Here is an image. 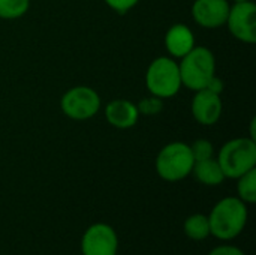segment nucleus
Segmentation results:
<instances>
[{
  "label": "nucleus",
  "mask_w": 256,
  "mask_h": 255,
  "mask_svg": "<svg viewBox=\"0 0 256 255\" xmlns=\"http://www.w3.org/2000/svg\"><path fill=\"white\" fill-rule=\"evenodd\" d=\"M182 84L194 92L206 89L216 75V57L213 51L202 45H195L178 62Z\"/></svg>",
  "instance_id": "nucleus-2"
},
{
  "label": "nucleus",
  "mask_w": 256,
  "mask_h": 255,
  "mask_svg": "<svg viewBox=\"0 0 256 255\" xmlns=\"http://www.w3.org/2000/svg\"><path fill=\"white\" fill-rule=\"evenodd\" d=\"M118 237L116 230L105 224H92L81 237V254L82 255H117Z\"/></svg>",
  "instance_id": "nucleus-8"
},
{
  "label": "nucleus",
  "mask_w": 256,
  "mask_h": 255,
  "mask_svg": "<svg viewBox=\"0 0 256 255\" xmlns=\"http://www.w3.org/2000/svg\"><path fill=\"white\" fill-rule=\"evenodd\" d=\"M194 164L189 144L172 141L160 149L154 161V168L158 176L165 182H180L192 173Z\"/></svg>",
  "instance_id": "nucleus-5"
},
{
  "label": "nucleus",
  "mask_w": 256,
  "mask_h": 255,
  "mask_svg": "<svg viewBox=\"0 0 256 255\" xmlns=\"http://www.w3.org/2000/svg\"><path fill=\"white\" fill-rule=\"evenodd\" d=\"M146 87L150 95L160 99L174 98L183 87L178 62L170 56L156 57L147 68Z\"/></svg>",
  "instance_id": "nucleus-4"
},
{
  "label": "nucleus",
  "mask_w": 256,
  "mask_h": 255,
  "mask_svg": "<svg viewBox=\"0 0 256 255\" xmlns=\"http://www.w3.org/2000/svg\"><path fill=\"white\" fill-rule=\"evenodd\" d=\"M248 204L238 197H225L214 204L208 215L210 233L219 240H232L248 224Z\"/></svg>",
  "instance_id": "nucleus-1"
},
{
  "label": "nucleus",
  "mask_w": 256,
  "mask_h": 255,
  "mask_svg": "<svg viewBox=\"0 0 256 255\" xmlns=\"http://www.w3.org/2000/svg\"><path fill=\"white\" fill-rule=\"evenodd\" d=\"M189 147H190V152H192V156H194L195 162L210 159V158L214 156V146L208 140H204V138L195 140L192 144H189Z\"/></svg>",
  "instance_id": "nucleus-17"
},
{
  "label": "nucleus",
  "mask_w": 256,
  "mask_h": 255,
  "mask_svg": "<svg viewBox=\"0 0 256 255\" xmlns=\"http://www.w3.org/2000/svg\"><path fill=\"white\" fill-rule=\"evenodd\" d=\"M140 111L136 104L129 99H114L105 107L106 122L117 129H130L138 123Z\"/></svg>",
  "instance_id": "nucleus-11"
},
{
  "label": "nucleus",
  "mask_w": 256,
  "mask_h": 255,
  "mask_svg": "<svg viewBox=\"0 0 256 255\" xmlns=\"http://www.w3.org/2000/svg\"><path fill=\"white\" fill-rule=\"evenodd\" d=\"M164 42L170 57L182 59L195 47V36L186 24L177 23L166 30Z\"/></svg>",
  "instance_id": "nucleus-12"
},
{
  "label": "nucleus",
  "mask_w": 256,
  "mask_h": 255,
  "mask_svg": "<svg viewBox=\"0 0 256 255\" xmlns=\"http://www.w3.org/2000/svg\"><path fill=\"white\" fill-rule=\"evenodd\" d=\"M225 26L230 33L243 44L256 42V5L250 2L232 3Z\"/></svg>",
  "instance_id": "nucleus-7"
},
{
  "label": "nucleus",
  "mask_w": 256,
  "mask_h": 255,
  "mask_svg": "<svg viewBox=\"0 0 256 255\" xmlns=\"http://www.w3.org/2000/svg\"><path fill=\"white\" fill-rule=\"evenodd\" d=\"M208 255H246L238 246H234V245H220V246H216L213 248Z\"/></svg>",
  "instance_id": "nucleus-20"
},
{
  "label": "nucleus",
  "mask_w": 256,
  "mask_h": 255,
  "mask_svg": "<svg viewBox=\"0 0 256 255\" xmlns=\"http://www.w3.org/2000/svg\"><path fill=\"white\" fill-rule=\"evenodd\" d=\"M234 3H238V2H250V0H232Z\"/></svg>",
  "instance_id": "nucleus-22"
},
{
  "label": "nucleus",
  "mask_w": 256,
  "mask_h": 255,
  "mask_svg": "<svg viewBox=\"0 0 256 255\" xmlns=\"http://www.w3.org/2000/svg\"><path fill=\"white\" fill-rule=\"evenodd\" d=\"M62 113L76 122H84L94 117L100 110L99 93L88 86H75L60 98Z\"/></svg>",
  "instance_id": "nucleus-6"
},
{
  "label": "nucleus",
  "mask_w": 256,
  "mask_h": 255,
  "mask_svg": "<svg viewBox=\"0 0 256 255\" xmlns=\"http://www.w3.org/2000/svg\"><path fill=\"white\" fill-rule=\"evenodd\" d=\"M183 230H184L186 236L195 242L206 240L208 236H212L208 216L204 213H194V215L188 216V219L183 224Z\"/></svg>",
  "instance_id": "nucleus-14"
},
{
  "label": "nucleus",
  "mask_w": 256,
  "mask_h": 255,
  "mask_svg": "<svg viewBox=\"0 0 256 255\" xmlns=\"http://www.w3.org/2000/svg\"><path fill=\"white\" fill-rule=\"evenodd\" d=\"M30 0H0V18L16 20L27 14Z\"/></svg>",
  "instance_id": "nucleus-16"
},
{
  "label": "nucleus",
  "mask_w": 256,
  "mask_h": 255,
  "mask_svg": "<svg viewBox=\"0 0 256 255\" xmlns=\"http://www.w3.org/2000/svg\"><path fill=\"white\" fill-rule=\"evenodd\" d=\"M224 104L220 95L212 93L207 89L195 92L190 102V113L196 123L202 126H213L222 116Z\"/></svg>",
  "instance_id": "nucleus-10"
},
{
  "label": "nucleus",
  "mask_w": 256,
  "mask_h": 255,
  "mask_svg": "<svg viewBox=\"0 0 256 255\" xmlns=\"http://www.w3.org/2000/svg\"><path fill=\"white\" fill-rule=\"evenodd\" d=\"M136 108L140 111V114H144V116H156L162 111L164 108V99L158 98V96H147V98H142L138 104H136Z\"/></svg>",
  "instance_id": "nucleus-18"
},
{
  "label": "nucleus",
  "mask_w": 256,
  "mask_h": 255,
  "mask_svg": "<svg viewBox=\"0 0 256 255\" xmlns=\"http://www.w3.org/2000/svg\"><path fill=\"white\" fill-rule=\"evenodd\" d=\"M236 180L238 198L246 204H254L256 201V168L244 173Z\"/></svg>",
  "instance_id": "nucleus-15"
},
{
  "label": "nucleus",
  "mask_w": 256,
  "mask_h": 255,
  "mask_svg": "<svg viewBox=\"0 0 256 255\" xmlns=\"http://www.w3.org/2000/svg\"><path fill=\"white\" fill-rule=\"evenodd\" d=\"M190 174H194L195 179L206 186H218V185L224 183L226 179L214 156L210 159L195 162Z\"/></svg>",
  "instance_id": "nucleus-13"
},
{
  "label": "nucleus",
  "mask_w": 256,
  "mask_h": 255,
  "mask_svg": "<svg viewBox=\"0 0 256 255\" xmlns=\"http://www.w3.org/2000/svg\"><path fill=\"white\" fill-rule=\"evenodd\" d=\"M104 2L106 3L110 9H112L114 12L120 15L128 14L130 9H134L140 3V0H104Z\"/></svg>",
  "instance_id": "nucleus-19"
},
{
  "label": "nucleus",
  "mask_w": 256,
  "mask_h": 255,
  "mask_svg": "<svg viewBox=\"0 0 256 255\" xmlns=\"http://www.w3.org/2000/svg\"><path fill=\"white\" fill-rule=\"evenodd\" d=\"M216 159L226 179H238L256 168V141L250 137L232 138L220 147Z\"/></svg>",
  "instance_id": "nucleus-3"
},
{
  "label": "nucleus",
  "mask_w": 256,
  "mask_h": 255,
  "mask_svg": "<svg viewBox=\"0 0 256 255\" xmlns=\"http://www.w3.org/2000/svg\"><path fill=\"white\" fill-rule=\"evenodd\" d=\"M206 89L208 90V92H212V93H216V95H222V92H224V89H225V86H224V81L220 80V78H218L216 75L208 81V84L206 86Z\"/></svg>",
  "instance_id": "nucleus-21"
},
{
  "label": "nucleus",
  "mask_w": 256,
  "mask_h": 255,
  "mask_svg": "<svg viewBox=\"0 0 256 255\" xmlns=\"http://www.w3.org/2000/svg\"><path fill=\"white\" fill-rule=\"evenodd\" d=\"M231 3L228 0H195L192 3V18L202 29H219L225 26Z\"/></svg>",
  "instance_id": "nucleus-9"
}]
</instances>
